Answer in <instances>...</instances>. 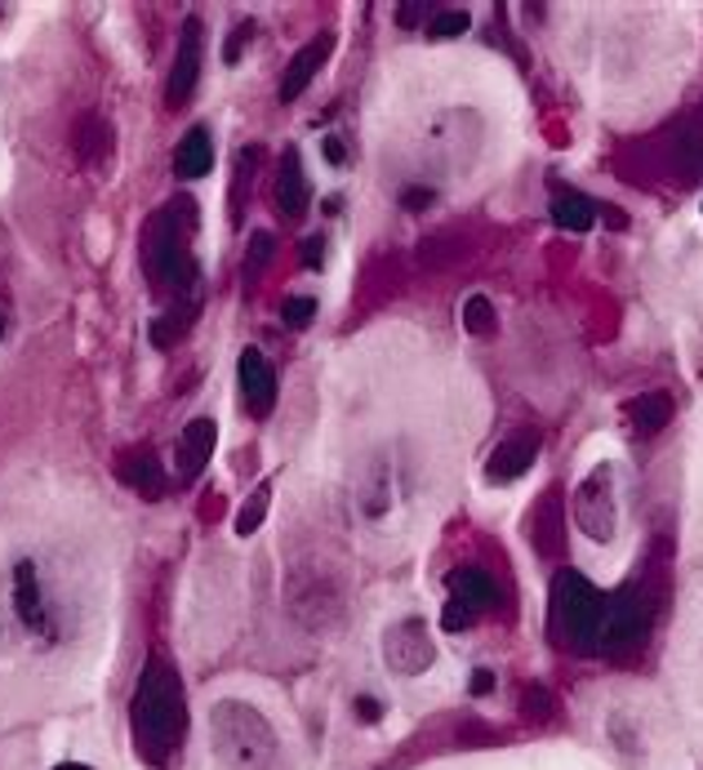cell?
Wrapping results in <instances>:
<instances>
[{
	"label": "cell",
	"instance_id": "6da1fadb",
	"mask_svg": "<svg viewBox=\"0 0 703 770\" xmlns=\"http://www.w3.org/2000/svg\"><path fill=\"white\" fill-rule=\"evenodd\" d=\"M130 730H134V748L143 761L165 766L183 734H187V699H183V677L165 655H152L139 690H134V708H130Z\"/></svg>",
	"mask_w": 703,
	"mask_h": 770
},
{
	"label": "cell",
	"instance_id": "7a4b0ae2",
	"mask_svg": "<svg viewBox=\"0 0 703 770\" xmlns=\"http://www.w3.org/2000/svg\"><path fill=\"white\" fill-rule=\"evenodd\" d=\"M192 236H196V205L192 196H174L165 210H156L143 227V267L156 294H183L196 281V259H192Z\"/></svg>",
	"mask_w": 703,
	"mask_h": 770
},
{
	"label": "cell",
	"instance_id": "3957f363",
	"mask_svg": "<svg viewBox=\"0 0 703 770\" xmlns=\"http://www.w3.org/2000/svg\"><path fill=\"white\" fill-rule=\"evenodd\" d=\"M210 743L223 770H272L276 766V730L245 699H218L210 712Z\"/></svg>",
	"mask_w": 703,
	"mask_h": 770
},
{
	"label": "cell",
	"instance_id": "277c9868",
	"mask_svg": "<svg viewBox=\"0 0 703 770\" xmlns=\"http://www.w3.org/2000/svg\"><path fill=\"white\" fill-rule=\"evenodd\" d=\"M601 588L579 575V570H561L552 579V592H548V628H552V641L561 650H574V655H592V637H597V619H601Z\"/></svg>",
	"mask_w": 703,
	"mask_h": 770
},
{
	"label": "cell",
	"instance_id": "5b68a950",
	"mask_svg": "<svg viewBox=\"0 0 703 770\" xmlns=\"http://www.w3.org/2000/svg\"><path fill=\"white\" fill-rule=\"evenodd\" d=\"M654 606H659V592H650L645 579H628L623 588H614V592L601 601L592 655H610V659L632 655V650L645 641L650 624H654Z\"/></svg>",
	"mask_w": 703,
	"mask_h": 770
},
{
	"label": "cell",
	"instance_id": "8992f818",
	"mask_svg": "<svg viewBox=\"0 0 703 770\" xmlns=\"http://www.w3.org/2000/svg\"><path fill=\"white\" fill-rule=\"evenodd\" d=\"M614 477L619 473L610 464H601V468L588 473V482L574 495V521L597 544H610L619 535V486H614Z\"/></svg>",
	"mask_w": 703,
	"mask_h": 770
},
{
	"label": "cell",
	"instance_id": "52a82bcc",
	"mask_svg": "<svg viewBox=\"0 0 703 770\" xmlns=\"http://www.w3.org/2000/svg\"><path fill=\"white\" fill-rule=\"evenodd\" d=\"M201 59H205V28H201V19H187L183 37H179V50H174L170 81H165V108L170 112H183L192 103L196 81H201Z\"/></svg>",
	"mask_w": 703,
	"mask_h": 770
},
{
	"label": "cell",
	"instance_id": "ba28073f",
	"mask_svg": "<svg viewBox=\"0 0 703 770\" xmlns=\"http://www.w3.org/2000/svg\"><path fill=\"white\" fill-rule=\"evenodd\" d=\"M10 601H14V615L28 632L54 641V615H50V601H45V584H41V570L32 557H23L14 566V588H10Z\"/></svg>",
	"mask_w": 703,
	"mask_h": 770
},
{
	"label": "cell",
	"instance_id": "9c48e42d",
	"mask_svg": "<svg viewBox=\"0 0 703 770\" xmlns=\"http://www.w3.org/2000/svg\"><path fill=\"white\" fill-rule=\"evenodd\" d=\"M384 659L393 672L401 677H419L432 668L437 650H432V637H428V624L424 619H401L397 628H388L384 637Z\"/></svg>",
	"mask_w": 703,
	"mask_h": 770
},
{
	"label": "cell",
	"instance_id": "30bf717a",
	"mask_svg": "<svg viewBox=\"0 0 703 770\" xmlns=\"http://www.w3.org/2000/svg\"><path fill=\"white\" fill-rule=\"evenodd\" d=\"M236 374H241V397H245V411L254 419H267L272 406H276V369L267 365V356L258 347H245L241 361H236Z\"/></svg>",
	"mask_w": 703,
	"mask_h": 770
},
{
	"label": "cell",
	"instance_id": "8fae6325",
	"mask_svg": "<svg viewBox=\"0 0 703 770\" xmlns=\"http://www.w3.org/2000/svg\"><path fill=\"white\" fill-rule=\"evenodd\" d=\"M530 544L548 561L566 557V504H561V490H543L539 495V504L530 513Z\"/></svg>",
	"mask_w": 703,
	"mask_h": 770
},
{
	"label": "cell",
	"instance_id": "7c38bea8",
	"mask_svg": "<svg viewBox=\"0 0 703 770\" xmlns=\"http://www.w3.org/2000/svg\"><path fill=\"white\" fill-rule=\"evenodd\" d=\"M539 446H543V437L534 433V428H521V433H512L495 455H490V464H486V477L490 482H517L521 473H530V464L539 459Z\"/></svg>",
	"mask_w": 703,
	"mask_h": 770
},
{
	"label": "cell",
	"instance_id": "4fadbf2b",
	"mask_svg": "<svg viewBox=\"0 0 703 770\" xmlns=\"http://www.w3.org/2000/svg\"><path fill=\"white\" fill-rule=\"evenodd\" d=\"M272 201H276V214H281V219H289V223H298V219L307 214L312 188H307V179H303V165H298V152H294V148H285V156H281Z\"/></svg>",
	"mask_w": 703,
	"mask_h": 770
},
{
	"label": "cell",
	"instance_id": "5bb4252c",
	"mask_svg": "<svg viewBox=\"0 0 703 770\" xmlns=\"http://www.w3.org/2000/svg\"><path fill=\"white\" fill-rule=\"evenodd\" d=\"M329 50H334V37L329 32H320L316 41H307L294 59H289V68H285V77H281V103H294L307 85H312V77L320 72V63L329 59Z\"/></svg>",
	"mask_w": 703,
	"mask_h": 770
},
{
	"label": "cell",
	"instance_id": "9a60e30c",
	"mask_svg": "<svg viewBox=\"0 0 703 770\" xmlns=\"http://www.w3.org/2000/svg\"><path fill=\"white\" fill-rule=\"evenodd\" d=\"M116 477H121V486H130L143 499H161L165 495V473H161L156 450H125L116 459Z\"/></svg>",
	"mask_w": 703,
	"mask_h": 770
},
{
	"label": "cell",
	"instance_id": "2e32d148",
	"mask_svg": "<svg viewBox=\"0 0 703 770\" xmlns=\"http://www.w3.org/2000/svg\"><path fill=\"white\" fill-rule=\"evenodd\" d=\"M72 152H77L81 165L103 170V165L112 161V125H108L99 112H85V116L77 121V130H72Z\"/></svg>",
	"mask_w": 703,
	"mask_h": 770
},
{
	"label": "cell",
	"instance_id": "e0dca14e",
	"mask_svg": "<svg viewBox=\"0 0 703 770\" xmlns=\"http://www.w3.org/2000/svg\"><path fill=\"white\" fill-rule=\"evenodd\" d=\"M214 437H218L214 419H192V424L183 428V442H179V477H183V482H192V477L205 473V464H210V455H214Z\"/></svg>",
	"mask_w": 703,
	"mask_h": 770
},
{
	"label": "cell",
	"instance_id": "ac0fdd59",
	"mask_svg": "<svg viewBox=\"0 0 703 770\" xmlns=\"http://www.w3.org/2000/svg\"><path fill=\"white\" fill-rule=\"evenodd\" d=\"M446 588H450V601H459V606H468L477 619L495 606V579L486 575V570H477V566H459V570H450V579H446Z\"/></svg>",
	"mask_w": 703,
	"mask_h": 770
},
{
	"label": "cell",
	"instance_id": "d6986e66",
	"mask_svg": "<svg viewBox=\"0 0 703 770\" xmlns=\"http://www.w3.org/2000/svg\"><path fill=\"white\" fill-rule=\"evenodd\" d=\"M552 219H557V227H566V232H588V227L597 223V201L583 196L579 188L552 183Z\"/></svg>",
	"mask_w": 703,
	"mask_h": 770
},
{
	"label": "cell",
	"instance_id": "ffe728a7",
	"mask_svg": "<svg viewBox=\"0 0 703 770\" xmlns=\"http://www.w3.org/2000/svg\"><path fill=\"white\" fill-rule=\"evenodd\" d=\"M623 415H628L636 437H654V433H663L672 424V397L668 393H641L636 402L623 406Z\"/></svg>",
	"mask_w": 703,
	"mask_h": 770
},
{
	"label": "cell",
	"instance_id": "44dd1931",
	"mask_svg": "<svg viewBox=\"0 0 703 770\" xmlns=\"http://www.w3.org/2000/svg\"><path fill=\"white\" fill-rule=\"evenodd\" d=\"M210 165H214V139H210L205 125H196V130L183 134V143L174 152V170L183 179H201V174H210Z\"/></svg>",
	"mask_w": 703,
	"mask_h": 770
},
{
	"label": "cell",
	"instance_id": "7402d4cb",
	"mask_svg": "<svg viewBox=\"0 0 703 770\" xmlns=\"http://www.w3.org/2000/svg\"><path fill=\"white\" fill-rule=\"evenodd\" d=\"M463 250H468V245H463L459 232H432V236H424V245H419V267H424V272H441V267L459 263Z\"/></svg>",
	"mask_w": 703,
	"mask_h": 770
},
{
	"label": "cell",
	"instance_id": "603a6c76",
	"mask_svg": "<svg viewBox=\"0 0 703 770\" xmlns=\"http://www.w3.org/2000/svg\"><path fill=\"white\" fill-rule=\"evenodd\" d=\"M463 325H468V334H477V338L495 334V330H499V312H495V303H490L486 294H472V298L463 303Z\"/></svg>",
	"mask_w": 703,
	"mask_h": 770
},
{
	"label": "cell",
	"instance_id": "cb8c5ba5",
	"mask_svg": "<svg viewBox=\"0 0 703 770\" xmlns=\"http://www.w3.org/2000/svg\"><path fill=\"white\" fill-rule=\"evenodd\" d=\"M552 712H557L552 690H548V686H539V681H530V686L521 690V717H526L530 726H548V721H552Z\"/></svg>",
	"mask_w": 703,
	"mask_h": 770
},
{
	"label": "cell",
	"instance_id": "d4e9b609",
	"mask_svg": "<svg viewBox=\"0 0 703 770\" xmlns=\"http://www.w3.org/2000/svg\"><path fill=\"white\" fill-rule=\"evenodd\" d=\"M267 504H272V486H258V490L241 504V513H236V535H254V530L263 526V517H267Z\"/></svg>",
	"mask_w": 703,
	"mask_h": 770
},
{
	"label": "cell",
	"instance_id": "484cf974",
	"mask_svg": "<svg viewBox=\"0 0 703 770\" xmlns=\"http://www.w3.org/2000/svg\"><path fill=\"white\" fill-rule=\"evenodd\" d=\"M192 316H196V307H192V303H183V307H179V316H174V312H165V316L152 325V343H156V347H170L174 338H183V330L192 325Z\"/></svg>",
	"mask_w": 703,
	"mask_h": 770
},
{
	"label": "cell",
	"instance_id": "4316f807",
	"mask_svg": "<svg viewBox=\"0 0 703 770\" xmlns=\"http://www.w3.org/2000/svg\"><path fill=\"white\" fill-rule=\"evenodd\" d=\"M272 254H276L272 232H254V236H249V245H245V272H249V276H258V272L272 263Z\"/></svg>",
	"mask_w": 703,
	"mask_h": 770
},
{
	"label": "cell",
	"instance_id": "83f0119b",
	"mask_svg": "<svg viewBox=\"0 0 703 770\" xmlns=\"http://www.w3.org/2000/svg\"><path fill=\"white\" fill-rule=\"evenodd\" d=\"M281 321H285L289 330H307V325L316 321V298H307V294L285 298V303H281Z\"/></svg>",
	"mask_w": 703,
	"mask_h": 770
},
{
	"label": "cell",
	"instance_id": "f1b7e54d",
	"mask_svg": "<svg viewBox=\"0 0 703 770\" xmlns=\"http://www.w3.org/2000/svg\"><path fill=\"white\" fill-rule=\"evenodd\" d=\"M468 23H472V14L468 10H437V19H432V37H463L468 32Z\"/></svg>",
	"mask_w": 703,
	"mask_h": 770
},
{
	"label": "cell",
	"instance_id": "f546056e",
	"mask_svg": "<svg viewBox=\"0 0 703 770\" xmlns=\"http://www.w3.org/2000/svg\"><path fill=\"white\" fill-rule=\"evenodd\" d=\"M432 19V6H419V0H410V6H397V23L401 28H424Z\"/></svg>",
	"mask_w": 703,
	"mask_h": 770
},
{
	"label": "cell",
	"instance_id": "4dcf8cb0",
	"mask_svg": "<svg viewBox=\"0 0 703 770\" xmlns=\"http://www.w3.org/2000/svg\"><path fill=\"white\" fill-rule=\"evenodd\" d=\"M249 37H254V23H236V32L223 45V63H236L241 59V45H249Z\"/></svg>",
	"mask_w": 703,
	"mask_h": 770
},
{
	"label": "cell",
	"instance_id": "1f68e13d",
	"mask_svg": "<svg viewBox=\"0 0 703 770\" xmlns=\"http://www.w3.org/2000/svg\"><path fill=\"white\" fill-rule=\"evenodd\" d=\"M320 148H325V161H329V165H343V161H347V148H343V139H338V134H329Z\"/></svg>",
	"mask_w": 703,
	"mask_h": 770
},
{
	"label": "cell",
	"instance_id": "d6a6232c",
	"mask_svg": "<svg viewBox=\"0 0 703 770\" xmlns=\"http://www.w3.org/2000/svg\"><path fill=\"white\" fill-rule=\"evenodd\" d=\"M357 712H361V721H379V717H384V703H379L375 695H361V699H357Z\"/></svg>",
	"mask_w": 703,
	"mask_h": 770
},
{
	"label": "cell",
	"instance_id": "836d02e7",
	"mask_svg": "<svg viewBox=\"0 0 703 770\" xmlns=\"http://www.w3.org/2000/svg\"><path fill=\"white\" fill-rule=\"evenodd\" d=\"M428 205H432V192L428 188L424 192L419 188H406V210H428Z\"/></svg>",
	"mask_w": 703,
	"mask_h": 770
},
{
	"label": "cell",
	"instance_id": "e575fe53",
	"mask_svg": "<svg viewBox=\"0 0 703 770\" xmlns=\"http://www.w3.org/2000/svg\"><path fill=\"white\" fill-rule=\"evenodd\" d=\"M320 254H325V241L320 236H307L303 241V263H320Z\"/></svg>",
	"mask_w": 703,
	"mask_h": 770
},
{
	"label": "cell",
	"instance_id": "d590c367",
	"mask_svg": "<svg viewBox=\"0 0 703 770\" xmlns=\"http://www.w3.org/2000/svg\"><path fill=\"white\" fill-rule=\"evenodd\" d=\"M486 690H495V672H472V695H486Z\"/></svg>",
	"mask_w": 703,
	"mask_h": 770
},
{
	"label": "cell",
	"instance_id": "8d00e7d4",
	"mask_svg": "<svg viewBox=\"0 0 703 770\" xmlns=\"http://www.w3.org/2000/svg\"><path fill=\"white\" fill-rule=\"evenodd\" d=\"M54 770H90L85 761H63V766H54Z\"/></svg>",
	"mask_w": 703,
	"mask_h": 770
},
{
	"label": "cell",
	"instance_id": "74e56055",
	"mask_svg": "<svg viewBox=\"0 0 703 770\" xmlns=\"http://www.w3.org/2000/svg\"><path fill=\"white\" fill-rule=\"evenodd\" d=\"M0 338H6V312H0Z\"/></svg>",
	"mask_w": 703,
	"mask_h": 770
}]
</instances>
